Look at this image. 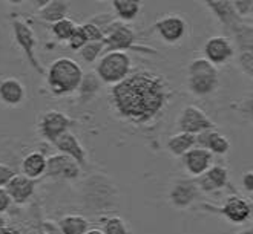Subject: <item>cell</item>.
I'll use <instances>...</instances> for the list:
<instances>
[{"mask_svg":"<svg viewBox=\"0 0 253 234\" xmlns=\"http://www.w3.org/2000/svg\"><path fill=\"white\" fill-rule=\"evenodd\" d=\"M12 207V199L6 188H0V214H5Z\"/></svg>","mask_w":253,"mask_h":234,"instance_id":"8d00e7d4","label":"cell"},{"mask_svg":"<svg viewBox=\"0 0 253 234\" xmlns=\"http://www.w3.org/2000/svg\"><path fill=\"white\" fill-rule=\"evenodd\" d=\"M206 6L213 12V16L218 19L222 28L227 29L230 34L244 23V20L238 16L233 2H227V0H209V2H206Z\"/></svg>","mask_w":253,"mask_h":234,"instance_id":"2e32d148","label":"cell"},{"mask_svg":"<svg viewBox=\"0 0 253 234\" xmlns=\"http://www.w3.org/2000/svg\"><path fill=\"white\" fill-rule=\"evenodd\" d=\"M233 6L243 20L247 17H253V0H235Z\"/></svg>","mask_w":253,"mask_h":234,"instance_id":"e575fe53","label":"cell"},{"mask_svg":"<svg viewBox=\"0 0 253 234\" xmlns=\"http://www.w3.org/2000/svg\"><path fill=\"white\" fill-rule=\"evenodd\" d=\"M250 205H252V216H253V202H250Z\"/></svg>","mask_w":253,"mask_h":234,"instance_id":"7bdbcfd3","label":"cell"},{"mask_svg":"<svg viewBox=\"0 0 253 234\" xmlns=\"http://www.w3.org/2000/svg\"><path fill=\"white\" fill-rule=\"evenodd\" d=\"M74 123L76 121L62 110H48L40 116L39 132L43 139L54 144L66 132H71Z\"/></svg>","mask_w":253,"mask_h":234,"instance_id":"8fae6325","label":"cell"},{"mask_svg":"<svg viewBox=\"0 0 253 234\" xmlns=\"http://www.w3.org/2000/svg\"><path fill=\"white\" fill-rule=\"evenodd\" d=\"M46 166H48V156L43 152H31L28 153L20 163V170L22 174H25L26 178L37 181L39 178L46 174Z\"/></svg>","mask_w":253,"mask_h":234,"instance_id":"603a6c76","label":"cell"},{"mask_svg":"<svg viewBox=\"0 0 253 234\" xmlns=\"http://www.w3.org/2000/svg\"><path fill=\"white\" fill-rule=\"evenodd\" d=\"M232 37L238 66L253 80V25L243 23L232 33Z\"/></svg>","mask_w":253,"mask_h":234,"instance_id":"ba28073f","label":"cell"},{"mask_svg":"<svg viewBox=\"0 0 253 234\" xmlns=\"http://www.w3.org/2000/svg\"><path fill=\"white\" fill-rule=\"evenodd\" d=\"M86 45H87V38H86V35H84V33H83L82 26L79 25L77 29H76V33H74V35L69 38L68 46H69V49H72V51H79V52H80Z\"/></svg>","mask_w":253,"mask_h":234,"instance_id":"836d02e7","label":"cell"},{"mask_svg":"<svg viewBox=\"0 0 253 234\" xmlns=\"http://www.w3.org/2000/svg\"><path fill=\"white\" fill-rule=\"evenodd\" d=\"M0 234H23L17 227H11V225H8V227H5V228H2L0 230Z\"/></svg>","mask_w":253,"mask_h":234,"instance_id":"f35d334b","label":"cell"},{"mask_svg":"<svg viewBox=\"0 0 253 234\" xmlns=\"http://www.w3.org/2000/svg\"><path fill=\"white\" fill-rule=\"evenodd\" d=\"M183 166L189 176L197 179L213 166V155L206 149L193 147L183 156Z\"/></svg>","mask_w":253,"mask_h":234,"instance_id":"e0dca14e","label":"cell"},{"mask_svg":"<svg viewBox=\"0 0 253 234\" xmlns=\"http://www.w3.org/2000/svg\"><path fill=\"white\" fill-rule=\"evenodd\" d=\"M152 29L163 43H166L169 46H176L187 37L189 23L181 14L169 12L161 16L152 25Z\"/></svg>","mask_w":253,"mask_h":234,"instance_id":"52a82bcc","label":"cell"},{"mask_svg":"<svg viewBox=\"0 0 253 234\" xmlns=\"http://www.w3.org/2000/svg\"><path fill=\"white\" fill-rule=\"evenodd\" d=\"M197 147L209 150L213 156H224L230 150V141L216 129L206 130L203 134L197 135Z\"/></svg>","mask_w":253,"mask_h":234,"instance_id":"7402d4cb","label":"cell"},{"mask_svg":"<svg viewBox=\"0 0 253 234\" xmlns=\"http://www.w3.org/2000/svg\"><path fill=\"white\" fill-rule=\"evenodd\" d=\"M83 75L84 72L76 60L60 57L46 69V84L54 97H68L77 92Z\"/></svg>","mask_w":253,"mask_h":234,"instance_id":"3957f363","label":"cell"},{"mask_svg":"<svg viewBox=\"0 0 253 234\" xmlns=\"http://www.w3.org/2000/svg\"><path fill=\"white\" fill-rule=\"evenodd\" d=\"M168 152L172 156L183 158L189 150L197 147V136L190 134H183V132H176L166 142Z\"/></svg>","mask_w":253,"mask_h":234,"instance_id":"484cf974","label":"cell"},{"mask_svg":"<svg viewBox=\"0 0 253 234\" xmlns=\"http://www.w3.org/2000/svg\"><path fill=\"white\" fill-rule=\"evenodd\" d=\"M103 233L105 234H130V230L125 219L117 214H108L101 217Z\"/></svg>","mask_w":253,"mask_h":234,"instance_id":"f1b7e54d","label":"cell"},{"mask_svg":"<svg viewBox=\"0 0 253 234\" xmlns=\"http://www.w3.org/2000/svg\"><path fill=\"white\" fill-rule=\"evenodd\" d=\"M101 84L103 83L95 75V72H87V74H84L83 80H82V83L79 86V89H77L80 103L82 104L89 103V101H91L98 94V91L101 89Z\"/></svg>","mask_w":253,"mask_h":234,"instance_id":"83f0119b","label":"cell"},{"mask_svg":"<svg viewBox=\"0 0 253 234\" xmlns=\"http://www.w3.org/2000/svg\"><path fill=\"white\" fill-rule=\"evenodd\" d=\"M54 147L58 150V153H63L74 161H77V164L83 168L87 164V153L86 149L82 145L80 139L72 134V132H66L65 135H62L54 144Z\"/></svg>","mask_w":253,"mask_h":234,"instance_id":"ffe728a7","label":"cell"},{"mask_svg":"<svg viewBox=\"0 0 253 234\" xmlns=\"http://www.w3.org/2000/svg\"><path fill=\"white\" fill-rule=\"evenodd\" d=\"M11 26H12L14 41H16V45L23 52L29 66H31L36 72H39L40 75L46 74V69L43 67V65L39 60V55H37V37L33 31V28L20 19H14Z\"/></svg>","mask_w":253,"mask_h":234,"instance_id":"8992f818","label":"cell"},{"mask_svg":"<svg viewBox=\"0 0 253 234\" xmlns=\"http://www.w3.org/2000/svg\"><path fill=\"white\" fill-rule=\"evenodd\" d=\"M187 89L198 98L209 97L219 86L218 67L209 63L204 57H197L187 66Z\"/></svg>","mask_w":253,"mask_h":234,"instance_id":"277c9868","label":"cell"},{"mask_svg":"<svg viewBox=\"0 0 253 234\" xmlns=\"http://www.w3.org/2000/svg\"><path fill=\"white\" fill-rule=\"evenodd\" d=\"M28 234H46V233H43V231H39V230H34V231L28 233Z\"/></svg>","mask_w":253,"mask_h":234,"instance_id":"b9f144b4","label":"cell"},{"mask_svg":"<svg viewBox=\"0 0 253 234\" xmlns=\"http://www.w3.org/2000/svg\"><path fill=\"white\" fill-rule=\"evenodd\" d=\"M26 100V86L16 77L0 80V103L6 107H20Z\"/></svg>","mask_w":253,"mask_h":234,"instance_id":"ac0fdd59","label":"cell"},{"mask_svg":"<svg viewBox=\"0 0 253 234\" xmlns=\"http://www.w3.org/2000/svg\"><path fill=\"white\" fill-rule=\"evenodd\" d=\"M241 185H243V188L246 190V192L253 193V170L246 171V173L243 174V178H241Z\"/></svg>","mask_w":253,"mask_h":234,"instance_id":"74e56055","label":"cell"},{"mask_svg":"<svg viewBox=\"0 0 253 234\" xmlns=\"http://www.w3.org/2000/svg\"><path fill=\"white\" fill-rule=\"evenodd\" d=\"M8 227V217L5 214H0V230Z\"/></svg>","mask_w":253,"mask_h":234,"instance_id":"ab89813d","label":"cell"},{"mask_svg":"<svg viewBox=\"0 0 253 234\" xmlns=\"http://www.w3.org/2000/svg\"><path fill=\"white\" fill-rule=\"evenodd\" d=\"M95 75L103 84L115 86L132 74V58L127 52H105L95 63Z\"/></svg>","mask_w":253,"mask_h":234,"instance_id":"5b68a950","label":"cell"},{"mask_svg":"<svg viewBox=\"0 0 253 234\" xmlns=\"http://www.w3.org/2000/svg\"><path fill=\"white\" fill-rule=\"evenodd\" d=\"M204 58L213 66H222L235 58L233 40L226 35H213L207 38L203 48Z\"/></svg>","mask_w":253,"mask_h":234,"instance_id":"4fadbf2b","label":"cell"},{"mask_svg":"<svg viewBox=\"0 0 253 234\" xmlns=\"http://www.w3.org/2000/svg\"><path fill=\"white\" fill-rule=\"evenodd\" d=\"M200 192L213 193L216 190H222L229 185V170L224 166L213 164L204 174L195 179Z\"/></svg>","mask_w":253,"mask_h":234,"instance_id":"d6986e66","label":"cell"},{"mask_svg":"<svg viewBox=\"0 0 253 234\" xmlns=\"http://www.w3.org/2000/svg\"><path fill=\"white\" fill-rule=\"evenodd\" d=\"M16 171H14L12 167H9L8 164H3V163H0V188H5L11 179L16 176Z\"/></svg>","mask_w":253,"mask_h":234,"instance_id":"d590c367","label":"cell"},{"mask_svg":"<svg viewBox=\"0 0 253 234\" xmlns=\"http://www.w3.org/2000/svg\"><path fill=\"white\" fill-rule=\"evenodd\" d=\"M86 234H105V233H103V230H100V228H89Z\"/></svg>","mask_w":253,"mask_h":234,"instance_id":"60d3db41","label":"cell"},{"mask_svg":"<svg viewBox=\"0 0 253 234\" xmlns=\"http://www.w3.org/2000/svg\"><path fill=\"white\" fill-rule=\"evenodd\" d=\"M82 174V167L77 164V161L72 158L57 153L48 158L46 166V176L51 179H60V181H77Z\"/></svg>","mask_w":253,"mask_h":234,"instance_id":"5bb4252c","label":"cell"},{"mask_svg":"<svg viewBox=\"0 0 253 234\" xmlns=\"http://www.w3.org/2000/svg\"><path fill=\"white\" fill-rule=\"evenodd\" d=\"M83 33L87 38V43H97V41H103L105 40V33L101 31L98 26H95L94 23L91 22H86L83 25H80Z\"/></svg>","mask_w":253,"mask_h":234,"instance_id":"1f68e13d","label":"cell"},{"mask_svg":"<svg viewBox=\"0 0 253 234\" xmlns=\"http://www.w3.org/2000/svg\"><path fill=\"white\" fill-rule=\"evenodd\" d=\"M105 52H106L105 43H103V41H97V43H87V45L79 54H80L82 60L84 63L92 65V63H97L100 60V57L105 54Z\"/></svg>","mask_w":253,"mask_h":234,"instance_id":"4dcf8cb0","label":"cell"},{"mask_svg":"<svg viewBox=\"0 0 253 234\" xmlns=\"http://www.w3.org/2000/svg\"><path fill=\"white\" fill-rule=\"evenodd\" d=\"M105 49L106 52L109 51H120V52H127L129 49H137V34L135 31L127 25L120 20H115L106 31H105ZM143 51V49H140ZM144 52V51H143Z\"/></svg>","mask_w":253,"mask_h":234,"instance_id":"30bf717a","label":"cell"},{"mask_svg":"<svg viewBox=\"0 0 253 234\" xmlns=\"http://www.w3.org/2000/svg\"><path fill=\"white\" fill-rule=\"evenodd\" d=\"M79 201L89 214L108 216L118 207L120 193L108 174L92 173L79 185Z\"/></svg>","mask_w":253,"mask_h":234,"instance_id":"7a4b0ae2","label":"cell"},{"mask_svg":"<svg viewBox=\"0 0 253 234\" xmlns=\"http://www.w3.org/2000/svg\"><path fill=\"white\" fill-rule=\"evenodd\" d=\"M115 20H117V17L114 16V12H100V14H95V16H92L87 22L94 23L95 26H98L101 29L103 33H105Z\"/></svg>","mask_w":253,"mask_h":234,"instance_id":"d6a6232c","label":"cell"},{"mask_svg":"<svg viewBox=\"0 0 253 234\" xmlns=\"http://www.w3.org/2000/svg\"><path fill=\"white\" fill-rule=\"evenodd\" d=\"M77 23L71 20V19H63L60 22H57L51 26V33L52 35L58 40V41H69V38L74 35V33H76L77 29Z\"/></svg>","mask_w":253,"mask_h":234,"instance_id":"f546056e","label":"cell"},{"mask_svg":"<svg viewBox=\"0 0 253 234\" xmlns=\"http://www.w3.org/2000/svg\"><path fill=\"white\" fill-rule=\"evenodd\" d=\"M200 193L198 184L193 178H178L169 187L168 199L172 207L186 210L198 199Z\"/></svg>","mask_w":253,"mask_h":234,"instance_id":"7c38bea8","label":"cell"},{"mask_svg":"<svg viewBox=\"0 0 253 234\" xmlns=\"http://www.w3.org/2000/svg\"><path fill=\"white\" fill-rule=\"evenodd\" d=\"M176 127L178 132L183 134H190V135H200L206 130H213L216 129L215 123L209 118L203 109L193 104H187L181 109L180 115L176 118Z\"/></svg>","mask_w":253,"mask_h":234,"instance_id":"9c48e42d","label":"cell"},{"mask_svg":"<svg viewBox=\"0 0 253 234\" xmlns=\"http://www.w3.org/2000/svg\"><path fill=\"white\" fill-rule=\"evenodd\" d=\"M172 97L169 81L151 70H138L112 86L109 100L120 120L133 126L154 123Z\"/></svg>","mask_w":253,"mask_h":234,"instance_id":"6da1fadb","label":"cell"},{"mask_svg":"<svg viewBox=\"0 0 253 234\" xmlns=\"http://www.w3.org/2000/svg\"><path fill=\"white\" fill-rule=\"evenodd\" d=\"M69 2L65 0H48L42 8L37 9V17L48 23H57L63 19H68Z\"/></svg>","mask_w":253,"mask_h":234,"instance_id":"cb8c5ba5","label":"cell"},{"mask_svg":"<svg viewBox=\"0 0 253 234\" xmlns=\"http://www.w3.org/2000/svg\"><path fill=\"white\" fill-rule=\"evenodd\" d=\"M204 208V205H203ZM206 208H209L212 211H216L218 214L224 216L229 222L236 224V225H241L246 224L249 219L252 217V205H250V201L241 196H229L226 199V202L222 203L221 207L218 208H212L209 205H206Z\"/></svg>","mask_w":253,"mask_h":234,"instance_id":"9a60e30c","label":"cell"},{"mask_svg":"<svg viewBox=\"0 0 253 234\" xmlns=\"http://www.w3.org/2000/svg\"><path fill=\"white\" fill-rule=\"evenodd\" d=\"M111 6L114 9V16L117 17V20L123 23L137 20L143 9V3L137 2V0H112Z\"/></svg>","mask_w":253,"mask_h":234,"instance_id":"d4e9b609","label":"cell"},{"mask_svg":"<svg viewBox=\"0 0 253 234\" xmlns=\"http://www.w3.org/2000/svg\"><path fill=\"white\" fill-rule=\"evenodd\" d=\"M36 187H37V182L34 179H29L25 176V174L17 173L5 188L12 199V203L25 205V203L34 196Z\"/></svg>","mask_w":253,"mask_h":234,"instance_id":"44dd1931","label":"cell"},{"mask_svg":"<svg viewBox=\"0 0 253 234\" xmlns=\"http://www.w3.org/2000/svg\"><path fill=\"white\" fill-rule=\"evenodd\" d=\"M58 230L62 234H86L89 221L83 214H66L58 221Z\"/></svg>","mask_w":253,"mask_h":234,"instance_id":"4316f807","label":"cell"}]
</instances>
